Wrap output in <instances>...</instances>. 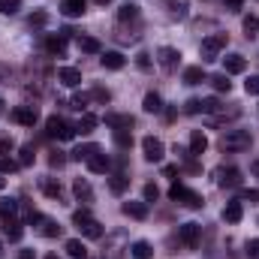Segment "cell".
I'll return each mask as SVG.
<instances>
[{
    "instance_id": "1",
    "label": "cell",
    "mask_w": 259,
    "mask_h": 259,
    "mask_svg": "<svg viewBox=\"0 0 259 259\" xmlns=\"http://www.w3.org/2000/svg\"><path fill=\"white\" fill-rule=\"evenodd\" d=\"M250 133L247 130H226L223 136H220V148L223 151H232V154H241V151H247L250 148Z\"/></svg>"
},
{
    "instance_id": "2",
    "label": "cell",
    "mask_w": 259,
    "mask_h": 259,
    "mask_svg": "<svg viewBox=\"0 0 259 259\" xmlns=\"http://www.w3.org/2000/svg\"><path fill=\"white\" fill-rule=\"evenodd\" d=\"M226 42H229V33H211V36H205V39H202V46H199L202 61H217V58H220V52L226 49Z\"/></svg>"
},
{
    "instance_id": "3",
    "label": "cell",
    "mask_w": 259,
    "mask_h": 259,
    "mask_svg": "<svg viewBox=\"0 0 259 259\" xmlns=\"http://www.w3.org/2000/svg\"><path fill=\"white\" fill-rule=\"evenodd\" d=\"M169 199H172V202H184L187 208H202V205H205L202 196L193 193V190L184 187V184H172V187H169Z\"/></svg>"
},
{
    "instance_id": "4",
    "label": "cell",
    "mask_w": 259,
    "mask_h": 259,
    "mask_svg": "<svg viewBox=\"0 0 259 259\" xmlns=\"http://www.w3.org/2000/svg\"><path fill=\"white\" fill-rule=\"evenodd\" d=\"M142 151H145V160L148 163H160L166 157V145L160 139H154V136H145L142 139Z\"/></svg>"
},
{
    "instance_id": "5",
    "label": "cell",
    "mask_w": 259,
    "mask_h": 259,
    "mask_svg": "<svg viewBox=\"0 0 259 259\" xmlns=\"http://www.w3.org/2000/svg\"><path fill=\"white\" fill-rule=\"evenodd\" d=\"M157 61H160V66H163V72H175L178 64H181V52L172 49V46H163V49L157 52Z\"/></svg>"
},
{
    "instance_id": "6",
    "label": "cell",
    "mask_w": 259,
    "mask_h": 259,
    "mask_svg": "<svg viewBox=\"0 0 259 259\" xmlns=\"http://www.w3.org/2000/svg\"><path fill=\"white\" fill-rule=\"evenodd\" d=\"M178 238H181V244L184 247H199V241H202V226L199 223H184L181 229H178Z\"/></svg>"
},
{
    "instance_id": "7",
    "label": "cell",
    "mask_w": 259,
    "mask_h": 259,
    "mask_svg": "<svg viewBox=\"0 0 259 259\" xmlns=\"http://www.w3.org/2000/svg\"><path fill=\"white\" fill-rule=\"evenodd\" d=\"M12 118H15L21 127H33L36 118H39V112H36V106H18V109L12 112Z\"/></svg>"
},
{
    "instance_id": "8",
    "label": "cell",
    "mask_w": 259,
    "mask_h": 259,
    "mask_svg": "<svg viewBox=\"0 0 259 259\" xmlns=\"http://www.w3.org/2000/svg\"><path fill=\"white\" fill-rule=\"evenodd\" d=\"M238 184H241V172L235 166L217 169V187H238Z\"/></svg>"
},
{
    "instance_id": "9",
    "label": "cell",
    "mask_w": 259,
    "mask_h": 259,
    "mask_svg": "<svg viewBox=\"0 0 259 259\" xmlns=\"http://www.w3.org/2000/svg\"><path fill=\"white\" fill-rule=\"evenodd\" d=\"M88 169H91L94 175H106V172L112 169V160H109V157H106L103 151H97V154H94V157L88 160Z\"/></svg>"
},
{
    "instance_id": "10",
    "label": "cell",
    "mask_w": 259,
    "mask_h": 259,
    "mask_svg": "<svg viewBox=\"0 0 259 259\" xmlns=\"http://www.w3.org/2000/svg\"><path fill=\"white\" fill-rule=\"evenodd\" d=\"M18 217V199H0V223H12Z\"/></svg>"
},
{
    "instance_id": "11",
    "label": "cell",
    "mask_w": 259,
    "mask_h": 259,
    "mask_svg": "<svg viewBox=\"0 0 259 259\" xmlns=\"http://www.w3.org/2000/svg\"><path fill=\"white\" fill-rule=\"evenodd\" d=\"M223 69H226V75H238V72H244V69H247L244 55H226V58H223Z\"/></svg>"
},
{
    "instance_id": "12",
    "label": "cell",
    "mask_w": 259,
    "mask_h": 259,
    "mask_svg": "<svg viewBox=\"0 0 259 259\" xmlns=\"http://www.w3.org/2000/svg\"><path fill=\"white\" fill-rule=\"evenodd\" d=\"M205 151H208V136H205L202 130H193V133H190V154L199 157V154H205Z\"/></svg>"
},
{
    "instance_id": "13",
    "label": "cell",
    "mask_w": 259,
    "mask_h": 259,
    "mask_svg": "<svg viewBox=\"0 0 259 259\" xmlns=\"http://www.w3.org/2000/svg\"><path fill=\"white\" fill-rule=\"evenodd\" d=\"M127 217L133 220H145L148 217V202H124V208H121Z\"/></svg>"
},
{
    "instance_id": "14",
    "label": "cell",
    "mask_w": 259,
    "mask_h": 259,
    "mask_svg": "<svg viewBox=\"0 0 259 259\" xmlns=\"http://www.w3.org/2000/svg\"><path fill=\"white\" fill-rule=\"evenodd\" d=\"M46 52L52 58H64L66 55V36H49L46 39Z\"/></svg>"
},
{
    "instance_id": "15",
    "label": "cell",
    "mask_w": 259,
    "mask_h": 259,
    "mask_svg": "<svg viewBox=\"0 0 259 259\" xmlns=\"http://www.w3.org/2000/svg\"><path fill=\"white\" fill-rule=\"evenodd\" d=\"M58 78L64 81L66 88H78V84H81V72H78L75 66H61V72H58Z\"/></svg>"
},
{
    "instance_id": "16",
    "label": "cell",
    "mask_w": 259,
    "mask_h": 259,
    "mask_svg": "<svg viewBox=\"0 0 259 259\" xmlns=\"http://www.w3.org/2000/svg\"><path fill=\"white\" fill-rule=\"evenodd\" d=\"M72 193H75L78 202H94V190H91V184L84 178H75L72 181Z\"/></svg>"
},
{
    "instance_id": "17",
    "label": "cell",
    "mask_w": 259,
    "mask_h": 259,
    "mask_svg": "<svg viewBox=\"0 0 259 259\" xmlns=\"http://www.w3.org/2000/svg\"><path fill=\"white\" fill-rule=\"evenodd\" d=\"M133 115H106V127L112 130H133Z\"/></svg>"
},
{
    "instance_id": "18",
    "label": "cell",
    "mask_w": 259,
    "mask_h": 259,
    "mask_svg": "<svg viewBox=\"0 0 259 259\" xmlns=\"http://www.w3.org/2000/svg\"><path fill=\"white\" fill-rule=\"evenodd\" d=\"M64 127H66V121H64V118L52 115V118L46 121V136H49V139H61V136H64Z\"/></svg>"
},
{
    "instance_id": "19",
    "label": "cell",
    "mask_w": 259,
    "mask_h": 259,
    "mask_svg": "<svg viewBox=\"0 0 259 259\" xmlns=\"http://www.w3.org/2000/svg\"><path fill=\"white\" fill-rule=\"evenodd\" d=\"M61 12H64L66 18L84 15V0H64V3H61Z\"/></svg>"
},
{
    "instance_id": "20",
    "label": "cell",
    "mask_w": 259,
    "mask_h": 259,
    "mask_svg": "<svg viewBox=\"0 0 259 259\" xmlns=\"http://www.w3.org/2000/svg\"><path fill=\"white\" fill-rule=\"evenodd\" d=\"M97 151H100V145H78V148L69 151V160H84V163H88Z\"/></svg>"
},
{
    "instance_id": "21",
    "label": "cell",
    "mask_w": 259,
    "mask_h": 259,
    "mask_svg": "<svg viewBox=\"0 0 259 259\" xmlns=\"http://www.w3.org/2000/svg\"><path fill=\"white\" fill-rule=\"evenodd\" d=\"M241 217H244V208H241V202H238V199H235V202H229V205L223 208V220H226V223H238Z\"/></svg>"
},
{
    "instance_id": "22",
    "label": "cell",
    "mask_w": 259,
    "mask_h": 259,
    "mask_svg": "<svg viewBox=\"0 0 259 259\" xmlns=\"http://www.w3.org/2000/svg\"><path fill=\"white\" fill-rule=\"evenodd\" d=\"M100 64L106 66V69H121V66L127 64V61H124V55H121V52H103Z\"/></svg>"
},
{
    "instance_id": "23",
    "label": "cell",
    "mask_w": 259,
    "mask_h": 259,
    "mask_svg": "<svg viewBox=\"0 0 259 259\" xmlns=\"http://www.w3.org/2000/svg\"><path fill=\"white\" fill-rule=\"evenodd\" d=\"M142 109L145 112H151V115H157V112H163V100H160V94H145V100H142Z\"/></svg>"
},
{
    "instance_id": "24",
    "label": "cell",
    "mask_w": 259,
    "mask_h": 259,
    "mask_svg": "<svg viewBox=\"0 0 259 259\" xmlns=\"http://www.w3.org/2000/svg\"><path fill=\"white\" fill-rule=\"evenodd\" d=\"M127 187H130V178H127V175H121V172H118V175H112V178H109V190H112L115 196L127 193Z\"/></svg>"
},
{
    "instance_id": "25",
    "label": "cell",
    "mask_w": 259,
    "mask_h": 259,
    "mask_svg": "<svg viewBox=\"0 0 259 259\" xmlns=\"http://www.w3.org/2000/svg\"><path fill=\"white\" fill-rule=\"evenodd\" d=\"M64 250H66V256H72V259H84V256H88V247H84L78 238H69Z\"/></svg>"
},
{
    "instance_id": "26",
    "label": "cell",
    "mask_w": 259,
    "mask_h": 259,
    "mask_svg": "<svg viewBox=\"0 0 259 259\" xmlns=\"http://www.w3.org/2000/svg\"><path fill=\"white\" fill-rule=\"evenodd\" d=\"M78 229H81V235H84V238H103V223H97L94 217H91L88 223H81Z\"/></svg>"
},
{
    "instance_id": "27",
    "label": "cell",
    "mask_w": 259,
    "mask_h": 259,
    "mask_svg": "<svg viewBox=\"0 0 259 259\" xmlns=\"http://www.w3.org/2000/svg\"><path fill=\"white\" fill-rule=\"evenodd\" d=\"M184 81H187V84H202V81H208V75H205L202 66H187V69H184Z\"/></svg>"
},
{
    "instance_id": "28",
    "label": "cell",
    "mask_w": 259,
    "mask_h": 259,
    "mask_svg": "<svg viewBox=\"0 0 259 259\" xmlns=\"http://www.w3.org/2000/svg\"><path fill=\"white\" fill-rule=\"evenodd\" d=\"M139 18V6L136 3H124V6H118V21H136Z\"/></svg>"
},
{
    "instance_id": "29",
    "label": "cell",
    "mask_w": 259,
    "mask_h": 259,
    "mask_svg": "<svg viewBox=\"0 0 259 259\" xmlns=\"http://www.w3.org/2000/svg\"><path fill=\"white\" fill-rule=\"evenodd\" d=\"M130 253H133L136 259H151L154 256V247H151L148 241H136V244L130 247Z\"/></svg>"
},
{
    "instance_id": "30",
    "label": "cell",
    "mask_w": 259,
    "mask_h": 259,
    "mask_svg": "<svg viewBox=\"0 0 259 259\" xmlns=\"http://www.w3.org/2000/svg\"><path fill=\"white\" fill-rule=\"evenodd\" d=\"M78 49H81L84 55H100V39H94V36H78Z\"/></svg>"
},
{
    "instance_id": "31",
    "label": "cell",
    "mask_w": 259,
    "mask_h": 259,
    "mask_svg": "<svg viewBox=\"0 0 259 259\" xmlns=\"http://www.w3.org/2000/svg\"><path fill=\"white\" fill-rule=\"evenodd\" d=\"M208 81L214 84L217 94H229V91H232V81L226 78V72H220V75H214V78H208Z\"/></svg>"
},
{
    "instance_id": "32",
    "label": "cell",
    "mask_w": 259,
    "mask_h": 259,
    "mask_svg": "<svg viewBox=\"0 0 259 259\" xmlns=\"http://www.w3.org/2000/svg\"><path fill=\"white\" fill-rule=\"evenodd\" d=\"M112 139H115V145H118V148H124V151L133 148V133H130V130H115V133H112Z\"/></svg>"
},
{
    "instance_id": "33",
    "label": "cell",
    "mask_w": 259,
    "mask_h": 259,
    "mask_svg": "<svg viewBox=\"0 0 259 259\" xmlns=\"http://www.w3.org/2000/svg\"><path fill=\"white\" fill-rule=\"evenodd\" d=\"M42 193L49 199H61V184L55 178H42Z\"/></svg>"
},
{
    "instance_id": "34",
    "label": "cell",
    "mask_w": 259,
    "mask_h": 259,
    "mask_svg": "<svg viewBox=\"0 0 259 259\" xmlns=\"http://www.w3.org/2000/svg\"><path fill=\"white\" fill-rule=\"evenodd\" d=\"M97 124H100V118H97V115H91V112H81V121H78V130H81V133H91Z\"/></svg>"
},
{
    "instance_id": "35",
    "label": "cell",
    "mask_w": 259,
    "mask_h": 259,
    "mask_svg": "<svg viewBox=\"0 0 259 259\" xmlns=\"http://www.w3.org/2000/svg\"><path fill=\"white\" fill-rule=\"evenodd\" d=\"M244 33H247V39H253L259 33V15H244Z\"/></svg>"
},
{
    "instance_id": "36",
    "label": "cell",
    "mask_w": 259,
    "mask_h": 259,
    "mask_svg": "<svg viewBox=\"0 0 259 259\" xmlns=\"http://www.w3.org/2000/svg\"><path fill=\"white\" fill-rule=\"evenodd\" d=\"M169 9H172V15L184 18V15L190 12V0H169Z\"/></svg>"
},
{
    "instance_id": "37",
    "label": "cell",
    "mask_w": 259,
    "mask_h": 259,
    "mask_svg": "<svg viewBox=\"0 0 259 259\" xmlns=\"http://www.w3.org/2000/svg\"><path fill=\"white\" fill-rule=\"evenodd\" d=\"M3 229H6V235H9V241H21V232H24V229H21V223H18V220L6 223Z\"/></svg>"
},
{
    "instance_id": "38",
    "label": "cell",
    "mask_w": 259,
    "mask_h": 259,
    "mask_svg": "<svg viewBox=\"0 0 259 259\" xmlns=\"http://www.w3.org/2000/svg\"><path fill=\"white\" fill-rule=\"evenodd\" d=\"M42 235H46V238H58V235H61V226H58L55 220H42Z\"/></svg>"
},
{
    "instance_id": "39",
    "label": "cell",
    "mask_w": 259,
    "mask_h": 259,
    "mask_svg": "<svg viewBox=\"0 0 259 259\" xmlns=\"http://www.w3.org/2000/svg\"><path fill=\"white\" fill-rule=\"evenodd\" d=\"M21 9V0H0V12L3 15H15Z\"/></svg>"
},
{
    "instance_id": "40",
    "label": "cell",
    "mask_w": 259,
    "mask_h": 259,
    "mask_svg": "<svg viewBox=\"0 0 259 259\" xmlns=\"http://www.w3.org/2000/svg\"><path fill=\"white\" fill-rule=\"evenodd\" d=\"M88 103H91V94H75V97H72V109H75V112H84Z\"/></svg>"
},
{
    "instance_id": "41",
    "label": "cell",
    "mask_w": 259,
    "mask_h": 259,
    "mask_svg": "<svg viewBox=\"0 0 259 259\" xmlns=\"http://www.w3.org/2000/svg\"><path fill=\"white\" fill-rule=\"evenodd\" d=\"M91 100H97V103H103V106H106V103L112 100V94H109L106 88H94V91H91Z\"/></svg>"
},
{
    "instance_id": "42",
    "label": "cell",
    "mask_w": 259,
    "mask_h": 259,
    "mask_svg": "<svg viewBox=\"0 0 259 259\" xmlns=\"http://www.w3.org/2000/svg\"><path fill=\"white\" fill-rule=\"evenodd\" d=\"M18 169V160H9V157H0V175H9Z\"/></svg>"
},
{
    "instance_id": "43",
    "label": "cell",
    "mask_w": 259,
    "mask_h": 259,
    "mask_svg": "<svg viewBox=\"0 0 259 259\" xmlns=\"http://www.w3.org/2000/svg\"><path fill=\"white\" fill-rule=\"evenodd\" d=\"M136 66H139L142 72H148V69H151V55H148V52H139V55H136Z\"/></svg>"
},
{
    "instance_id": "44",
    "label": "cell",
    "mask_w": 259,
    "mask_h": 259,
    "mask_svg": "<svg viewBox=\"0 0 259 259\" xmlns=\"http://www.w3.org/2000/svg\"><path fill=\"white\" fill-rule=\"evenodd\" d=\"M33 163V148H21L18 151V166H30Z\"/></svg>"
},
{
    "instance_id": "45",
    "label": "cell",
    "mask_w": 259,
    "mask_h": 259,
    "mask_svg": "<svg viewBox=\"0 0 259 259\" xmlns=\"http://www.w3.org/2000/svg\"><path fill=\"white\" fill-rule=\"evenodd\" d=\"M244 91H247L250 97H259V75H250V78L244 81Z\"/></svg>"
},
{
    "instance_id": "46",
    "label": "cell",
    "mask_w": 259,
    "mask_h": 259,
    "mask_svg": "<svg viewBox=\"0 0 259 259\" xmlns=\"http://www.w3.org/2000/svg\"><path fill=\"white\" fill-rule=\"evenodd\" d=\"M88 220H91V211H88V208H78V211L72 214V223H75V226H81V223H88Z\"/></svg>"
},
{
    "instance_id": "47",
    "label": "cell",
    "mask_w": 259,
    "mask_h": 259,
    "mask_svg": "<svg viewBox=\"0 0 259 259\" xmlns=\"http://www.w3.org/2000/svg\"><path fill=\"white\" fill-rule=\"evenodd\" d=\"M49 166H52V169H61V166H66V157L61 151H55V154L49 157Z\"/></svg>"
},
{
    "instance_id": "48",
    "label": "cell",
    "mask_w": 259,
    "mask_h": 259,
    "mask_svg": "<svg viewBox=\"0 0 259 259\" xmlns=\"http://www.w3.org/2000/svg\"><path fill=\"white\" fill-rule=\"evenodd\" d=\"M46 21H49L46 12H33V15H30V27H46Z\"/></svg>"
},
{
    "instance_id": "49",
    "label": "cell",
    "mask_w": 259,
    "mask_h": 259,
    "mask_svg": "<svg viewBox=\"0 0 259 259\" xmlns=\"http://www.w3.org/2000/svg\"><path fill=\"white\" fill-rule=\"evenodd\" d=\"M184 112H187V115H199V112H202V100H187Z\"/></svg>"
},
{
    "instance_id": "50",
    "label": "cell",
    "mask_w": 259,
    "mask_h": 259,
    "mask_svg": "<svg viewBox=\"0 0 259 259\" xmlns=\"http://www.w3.org/2000/svg\"><path fill=\"white\" fill-rule=\"evenodd\" d=\"M160 199V190L154 184H145V202H157Z\"/></svg>"
},
{
    "instance_id": "51",
    "label": "cell",
    "mask_w": 259,
    "mask_h": 259,
    "mask_svg": "<svg viewBox=\"0 0 259 259\" xmlns=\"http://www.w3.org/2000/svg\"><path fill=\"white\" fill-rule=\"evenodd\" d=\"M247 259H259V238L247 241Z\"/></svg>"
},
{
    "instance_id": "52",
    "label": "cell",
    "mask_w": 259,
    "mask_h": 259,
    "mask_svg": "<svg viewBox=\"0 0 259 259\" xmlns=\"http://www.w3.org/2000/svg\"><path fill=\"white\" fill-rule=\"evenodd\" d=\"M12 148H15V142H12L9 136H0V154H9Z\"/></svg>"
},
{
    "instance_id": "53",
    "label": "cell",
    "mask_w": 259,
    "mask_h": 259,
    "mask_svg": "<svg viewBox=\"0 0 259 259\" xmlns=\"http://www.w3.org/2000/svg\"><path fill=\"white\" fill-rule=\"evenodd\" d=\"M75 133H78V127H75V124H66V127H64V136H61V142H69V139H75Z\"/></svg>"
},
{
    "instance_id": "54",
    "label": "cell",
    "mask_w": 259,
    "mask_h": 259,
    "mask_svg": "<svg viewBox=\"0 0 259 259\" xmlns=\"http://www.w3.org/2000/svg\"><path fill=\"white\" fill-rule=\"evenodd\" d=\"M241 199H247V202H259V190H244Z\"/></svg>"
},
{
    "instance_id": "55",
    "label": "cell",
    "mask_w": 259,
    "mask_h": 259,
    "mask_svg": "<svg viewBox=\"0 0 259 259\" xmlns=\"http://www.w3.org/2000/svg\"><path fill=\"white\" fill-rule=\"evenodd\" d=\"M226 6H229V9H241V6H244V0H226Z\"/></svg>"
},
{
    "instance_id": "56",
    "label": "cell",
    "mask_w": 259,
    "mask_h": 259,
    "mask_svg": "<svg viewBox=\"0 0 259 259\" xmlns=\"http://www.w3.org/2000/svg\"><path fill=\"white\" fill-rule=\"evenodd\" d=\"M18 259H36V253H33V250H21V253H18Z\"/></svg>"
},
{
    "instance_id": "57",
    "label": "cell",
    "mask_w": 259,
    "mask_h": 259,
    "mask_svg": "<svg viewBox=\"0 0 259 259\" xmlns=\"http://www.w3.org/2000/svg\"><path fill=\"white\" fill-rule=\"evenodd\" d=\"M250 172H253V175L259 178V160H253V163H250Z\"/></svg>"
},
{
    "instance_id": "58",
    "label": "cell",
    "mask_w": 259,
    "mask_h": 259,
    "mask_svg": "<svg viewBox=\"0 0 259 259\" xmlns=\"http://www.w3.org/2000/svg\"><path fill=\"white\" fill-rule=\"evenodd\" d=\"M94 3H97V6H109L112 0H94Z\"/></svg>"
},
{
    "instance_id": "59",
    "label": "cell",
    "mask_w": 259,
    "mask_h": 259,
    "mask_svg": "<svg viewBox=\"0 0 259 259\" xmlns=\"http://www.w3.org/2000/svg\"><path fill=\"white\" fill-rule=\"evenodd\" d=\"M3 187H6V178H3V175H0V193H3Z\"/></svg>"
},
{
    "instance_id": "60",
    "label": "cell",
    "mask_w": 259,
    "mask_h": 259,
    "mask_svg": "<svg viewBox=\"0 0 259 259\" xmlns=\"http://www.w3.org/2000/svg\"><path fill=\"white\" fill-rule=\"evenodd\" d=\"M3 106H6V103H3V97H0V112H3Z\"/></svg>"
},
{
    "instance_id": "61",
    "label": "cell",
    "mask_w": 259,
    "mask_h": 259,
    "mask_svg": "<svg viewBox=\"0 0 259 259\" xmlns=\"http://www.w3.org/2000/svg\"><path fill=\"white\" fill-rule=\"evenodd\" d=\"M0 256H3V244H0Z\"/></svg>"
},
{
    "instance_id": "62",
    "label": "cell",
    "mask_w": 259,
    "mask_h": 259,
    "mask_svg": "<svg viewBox=\"0 0 259 259\" xmlns=\"http://www.w3.org/2000/svg\"><path fill=\"white\" fill-rule=\"evenodd\" d=\"M46 259H58V256H46Z\"/></svg>"
},
{
    "instance_id": "63",
    "label": "cell",
    "mask_w": 259,
    "mask_h": 259,
    "mask_svg": "<svg viewBox=\"0 0 259 259\" xmlns=\"http://www.w3.org/2000/svg\"><path fill=\"white\" fill-rule=\"evenodd\" d=\"M0 81H3V72H0Z\"/></svg>"
}]
</instances>
